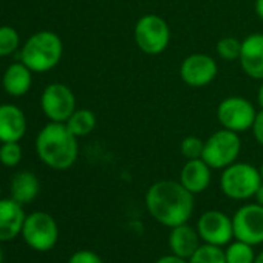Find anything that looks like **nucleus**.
I'll return each mask as SVG.
<instances>
[{
  "instance_id": "1",
  "label": "nucleus",
  "mask_w": 263,
  "mask_h": 263,
  "mask_svg": "<svg viewBox=\"0 0 263 263\" xmlns=\"http://www.w3.org/2000/svg\"><path fill=\"white\" fill-rule=\"evenodd\" d=\"M146 208L151 217L166 228L187 223L194 214V194L180 181L161 180L154 183L146 192Z\"/></svg>"
},
{
  "instance_id": "2",
  "label": "nucleus",
  "mask_w": 263,
  "mask_h": 263,
  "mask_svg": "<svg viewBox=\"0 0 263 263\" xmlns=\"http://www.w3.org/2000/svg\"><path fill=\"white\" fill-rule=\"evenodd\" d=\"M36 151L42 163L54 171L70 169L78 160V137L65 122L47 124L36 140Z\"/></svg>"
},
{
  "instance_id": "3",
  "label": "nucleus",
  "mask_w": 263,
  "mask_h": 263,
  "mask_svg": "<svg viewBox=\"0 0 263 263\" xmlns=\"http://www.w3.org/2000/svg\"><path fill=\"white\" fill-rule=\"evenodd\" d=\"M62 53L64 45L56 33L39 31L25 42L21 58L31 71L44 73L59 64Z\"/></svg>"
},
{
  "instance_id": "4",
  "label": "nucleus",
  "mask_w": 263,
  "mask_h": 263,
  "mask_svg": "<svg viewBox=\"0 0 263 263\" xmlns=\"http://www.w3.org/2000/svg\"><path fill=\"white\" fill-rule=\"evenodd\" d=\"M261 175L257 167L248 163H238L223 169L220 175V189L231 200H249L261 184Z\"/></svg>"
},
{
  "instance_id": "5",
  "label": "nucleus",
  "mask_w": 263,
  "mask_h": 263,
  "mask_svg": "<svg viewBox=\"0 0 263 263\" xmlns=\"http://www.w3.org/2000/svg\"><path fill=\"white\" fill-rule=\"evenodd\" d=\"M134 37L143 53L158 56L169 47L171 28L163 17L157 14H144L135 24Z\"/></svg>"
},
{
  "instance_id": "6",
  "label": "nucleus",
  "mask_w": 263,
  "mask_h": 263,
  "mask_svg": "<svg viewBox=\"0 0 263 263\" xmlns=\"http://www.w3.org/2000/svg\"><path fill=\"white\" fill-rule=\"evenodd\" d=\"M240 151L241 141L238 134L228 128H221L204 141L201 158L211 166V169H226L237 161Z\"/></svg>"
},
{
  "instance_id": "7",
  "label": "nucleus",
  "mask_w": 263,
  "mask_h": 263,
  "mask_svg": "<svg viewBox=\"0 0 263 263\" xmlns=\"http://www.w3.org/2000/svg\"><path fill=\"white\" fill-rule=\"evenodd\" d=\"M22 237L31 249L37 252H47L58 245L59 226L50 214L36 211L25 217Z\"/></svg>"
},
{
  "instance_id": "8",
  "label": "nucleus",
  "mask_w": 263,
  "mask_h": 263,
  "mask_svg": "<svg viewBox=\"0 0 263 263\" xmlns=\"http://www.w3.org/2000/svg\"><path fill=\"white\" fill-rule=\"evenodd\" d=\"M257 111L254 105L241 96L224 98L217 107V119L223 128L241 134L252 128Z\"/></svg>"
},
{
  "instance_id": "9",
  "label": "nucleus",
  "mask_w": 263,
  "mask_h": 263,
  "mask_svg": "<svg viewBox=\"0 0 263 263\" xmlns=\"http://www.w3.org/2000/svg\"><path fill=\"white\" fill-rule=\"evenodd\" d=\"M234 238L251 246L263 243V206L249 203L238 208L232 217Z\"/></svg>"
},
{
  "instance_id": "10",
  "label": "nucleus",
  "mask_w": 263,
  "mask_h": 263,
  "mask_svg": "<svg viewBox=\"0 0 263 263\" xmlns=\"http://www.w3.org/2000/svg\"><path fill=\"white\" fill-rule=\"evenodd\" d=\"M197 231L203 243L224 246L234 238L232 218L221 211H206L197 221Z\"/></svg>"
},
{
  "instance_id": "11",
  "label": "nucleus",
  "mask_w": 263,
  "mask_h": 263,
  "mask_svg": "<svg viewBox=\"0 0 263 263\" xmlns=\"http://www.w3.org/2000/svg\"><path fill=\"white\" fill-rule=\"evenodd\" d=\"M42 110L53 122H67L76 110V98L64 84H51L42 93Z\"/></svg>"
},
{
  "instance_id": "12",
  "label": "nucleus",
  "mask_w": 263,
  "mask_h": 263,
  "mask_svg": "<svg viewBox=\"0 0 263 263\" xmlns=\"http://www.w3.org/2000/svg\"><path fill=\"white\" fill-rule=\"evenodd\" d=\"M218 73L217 62L204 53H194L187 56L180 65V76L183 82L194 88L209 85Z\"/></svg>"
},
{
  "instance_id": "13",
  "label": "nucleus",
  "mask_w": 263,
  "mask_h": 263,
  "mask_svg": "<svg viewBox=\"0 0 263 263\" xmlns=\"http://www.w3.org/2000/svg\"><path fill=\"white\" fill-rule=\"evenodd\" d=\"M238 61L249 78L263 81V33L249 34L241 41Z\"/></svg>"
},
{
  "instance_id": "14",
  "label": "nucleus",
  "mask_w": 263,
  "mask_h": 263,
  "mask_svg": "<svg viewBox=\"0 0 263 263\" xmlns=\"http://www.w3.org/2000/svg\"><path fill=\"white\" fill-rule=\"evenodd\" d=\"M25 217L22 204L14 198H0V243L14 240L22 234Z\"/></svg>"
},
{
  "instance_id": "15",
  "label": "nucleus",
  "mask_w": 263,
  "mask_h": 263,
  "mask_svg": "<svg viewBox=\"0 0 263 263\" xmlns=\"http://www.w3.org/2000/svg\"><path fill=\"white\" fill-rule=\"evenodd\" d=\"M27 119L24 111L11 104L0 105V141L19 143L25 135Z\"/></svg>"
},
{
  "instance_id": "16",
  "label": "nucleus",
  "mask_w": 263,
  "mask_h": 263,
  "mask_svg": "<svg viewBox=\"0 0 263 263\" xmlns=\"http://www.w3.org/2000/svg\"><path fill=\"white\" fill-rule=\"evenodd\" d=\"M211 166L203 160H187L180 172V183L194 195L204 192L211 184Z\"/></svg>"
},
{
  "instance_id": "17",
  "label": "nucleus",
  "mask_w": 263,
  "mask_h": 263,
  "mask_svg": "<svg viewBox=\"0 0 263 263\" xmlns=\"http://www.w3.org/2000/svg\"><path fill=\"white\" fill-rule=\"evenodd\" d=\"M200 240L201 238L198 235V231L189 226L187 223H183L175 228H171L167 243L172 254L189 260L192 254L200 248Z\"/></svg>"
},
{
  "instance_id": "18",
  "label": "nucleus",
  "mask_w": 263,
  "mask_h": 263,
  "mask_svg": "<svg viewBox=\"0 0 263 263\" xmlns=\"http://www.w3.org/2000/svg\"><path fill=\"white\" fill-rule=\"evenodd\" d=\"M31 70L22 64H13L4 74V88L11 96H22L31 87Z\"/></svg>"
},
{
  "instance_id": "19",
  "label": "nucleus",
  "mask_w": 263,
  "mask_h": 263,
  "mask_svg": "<svg viewBox=\"0 0 263 263\" xmlns=\"http://www.w3.org/2000/svg\"><path fill=\"white\" fill-rule=\"evenodd\" d=\"M39 180L33 172L24 171L14 175L11 181V198H14L17 203L25 204L31 203L37 194H39Z\"/></svg>"
},
{
  "instance_id": "20",
  "label": "nucleus",
  "mask_w": 263,
  "mask_h": 263,
  "mask_svg": "<svg viewBox=\"0 0 263 263\" xmlns=\"http://www.w3.org/2000/svg\"><path fill=\"white\" fill-rule=\"evenodd\" d=\"M65 124L70 128L71 134L79 138V137H85L91 134L93 128L96 127V116L91 110L81 108V110H74Z\"/></svg>"
},
{
  "instance_id": "21",
  "label": "nucleus",
  "mask_w": 263,
  "mask_h": 263,
  "mask_svg": "<svg viewBox=\"0 0 263 263\" xmlns=\"http://www.w3.org/2000/svg\"><path fill=\"white\" fill-rule=\"evenodd\" d=\"M224 258L226 263H254V246L240 240L231 241L224 249Z\"/></svg>"
},
{
  "instance_id": "22",
  "label": "nucleus",
  "mask_w": 263,
  "mask_h": 263,
  "mask_svg": "<svg viewBox=\"0 0 263 263\" xmlns=\"http://www.w3.org/2000/svg\"><path fill=\"white\" fill-rule=\"evenodd\" d=\"M187 261L189 263H226V258L221 246L203 243Z\"/></svg>"
},
{
  "instance_id": "23",
  "label": "nucleus",
  "mask_w": 263,
  "mask_h": 263,
  "mask_svg": "<svg viewBox=\"0 0 263 263\" xmlns=\"http://www.w3.org/2000/svg\"><path fill=\"white\" fill-rule=\"evenodd\" d=\"M241 42L235 37H223L217 42V54L223 61H235L240 58Z\"/></svg>"
},
{
  "instance_id": "24",
  "label": "nucleus",
  "mask_w": 263,
  "mask_h": 263,
  "mask_svg": "<svg viewBox=\"0 0 263 263\" xmlns=\"http://www.w3.org/2000/svg\"><path fill=\"white\" fill-rule=\"evenodd\" d=\"M19 47V34L13 27H0V58L8 56Z\"/></svg>"
},
{
  "instance_id": "25",
  "label": "nucleus",
  "mask_w": 263,
  "mask_h": 263,
  "mask_svg": "<svg viewBox=\"0 0 263 263\" xmlns=\"http://www.w3.org/2000/svg\"><path fill=\"white\" fill-rule=\"evenodd\" d=\"M22 149L19 143H4L0 147V163L7 167H14L21 163Z\"/></svg>"
},
{
  "instance_id": "26",
  "label": "nucleus",
  "mask_w": 263,
  "mask_h": 263,
  "mask_svg": "<svg viewBox=\"0 0 263 263\" xmlns=\"http://www.w3.org/2000/svg\"><path fill=\"white\" fill-rule=\"evenodd\" d=\"M203 149H204V141H201L200 138L191 135V137H186L181 144H180V151H181V155L186 158V160H197V158H201L203 155Z\"/></svg>"
},
{
  "instance_id": "27",
  "label": "nucleus",
  "mask_w": 263,
  "mask_h": 263,
  "mask_svg": "<svg viewBox=\"0 0 263 263\" xmlns=\"http://www.w3.org/2000/svg\"><path fill=\"white\" fill-rule=\"evenodd\" d=\"M68 263H104L102 258L90 249H81L70 255Z\"/></svg>"
},
{
  "instance_id": "28",
  "label": "nucleus",
  "mask_w": 263,
  "mask_h": 263,
  "mask_svg": "<svg viewBox=\"0 0 263 263\" xmlns=\"http://www.w3.org/2000/svg\"><path fill=\"white\" fill-rule=\"evenodd\" d=\"M252 134H254V138L255 141L263 146V108L260 111H257V116H255V121H254V125H252Z\"/></svg>"
},
{
  "instance_id": "29",
  "label": "nucleus",
  "mask_w": 263,
  "mask_h": 263,
  "mask_svg": "<svg viewBox=\"0 0 263 263\" xmlns=\"http://www.w3.org/2000/svg\"><path fill=\"white\" fill-rule=\"evenodd\" d=\"M155 263H189L186 258H181L175 254H171V255H163L160 257Z\"/></svg>"
},
{
  "instance_id": "30",
  "label": "nucleus",
  "mask_w": 263,
  "mask_h": 263,
  "mask_svg": "<svg viewBox=\"0 0 263 263\" xmlns=\"http://www.w3.org/2000/svg\"><path fill=\"white\" fill-rule=\"evenodd\" d=\"M255 14L260 21H263V0H255V5H254Z\"/></svg>"
},
{
  "instance_id": "31",
  "label": "nucleus",
  "mask_w": 263,
  "mask_h": 263,
  "mask_svg": "<svg viewBox=\"0 0 263 263\" xmlns=\"http://www.w3.org/2000/svg\"><path fill=\"white\" fill-rule=\"evenodd\" d=\"M254 198H255V203H258V204L263 206V181H261V184L258 186V189H257Z\"/></svg>"
},
{
  "instance_id": "32",
  "label": "nucleus",
  "mask_w": 263,
  "mask_h": 263,
  "mask_svg": "<svg viewBox=\"0 0 263 263\" xmlns=\"http://www.w3.org/2000/svg\"><path fill=\"white\" fill-rule=\"evenodd\" d=\"M257 102L263 108V81H261V84L258 87V91H257Z\"/></svg>"
},
{
  "instance_id": "33",
  "label": "nucleus",
  "mask_w": 263,
  "mask_h": 263,
  "mask_svg": "<svg viewBox=\"0 0 263 263\" xmlns=\"http://www.w3.org/2000/svg\"><path fill=\"white\" fill-rule=\"evenodd\" d=\"M254 263H263V251H260V252L255 255V258H254Z\"/></svg>"
},
{
  "instance_id": "34",
  "label": "nucleus",
  "mask_w": 263,
  "mask_h": 263,
  "mask_svg": "<svg viewBox=\"0 0 263 263\" xmlns=\"http://www.w3.org/2000/svg\"><path fill=\"white\" fill-rule=\"evenodd\" d=\"M0 263H4V249L0 246Z\"/></svg>"
},
{
  "instance_id": "35",
  "label": "nucleus",
  "mask_w": 263,
  "mask_h": 263,
  "mask_svg": "<svg viewBox=\"0 0 263 263\" xmlns=\"http://www.w3.org/2000/svg\"><path fill=\"white\" fill-rule=\"evenodd\" d=\"M258 171H260V175H261V180H263V163H261V166H260Z\"/></svg>"
},
{
  "instance_id": "36",
  "label": "nucleus",
  "mask_w": 263,
  "mask_h": 263,
  "mask_svg": "<svg viewBox=\"0 0 263 263\" xmlns=\"http://www.w3.org/2000/svg\"><path fill=\"white\" fill-rule=\"evenodd\" d=\"M0 195H2V187H0Z\"/></svg>"
}]
</instances>
